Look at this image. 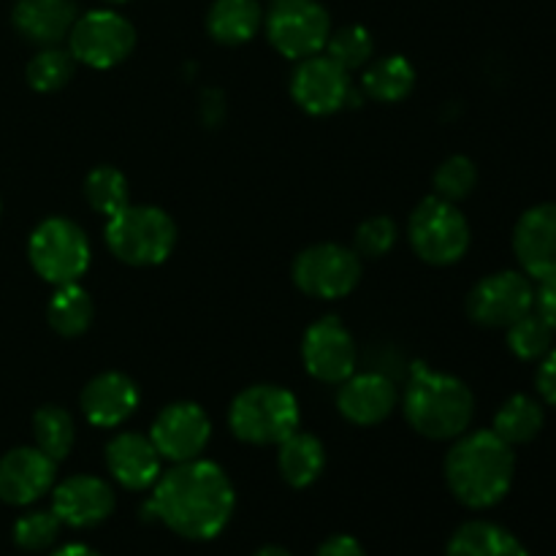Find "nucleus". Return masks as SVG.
Masks as SVG:
<instances>
[{
	"label": "nucleus",
	"instance_id": "obj_1",
	"mask_svg": "<svg viewBox=\"0 0 556 556\" xmlns=\"http://www.w3.org/2000/svg\"><path fill=\"white\" fill-rule=\"evenodd\" d=\"M233 505L237 494L226 470L215 462L190 459L161 472L144 516L188 541H212L228 527Z\"/></svg>",
	"mask_w": 556,
	"mask_h": 556
},
{
	"label": "nucleus",
	"instance_id": "obj_11",
	"mask_svg": "<svg viewBox=\"0 0 556 556\" xmlns=\"http://www.w3.org/2000/svg\"><path fill=\"white\" fill-rule=\"evenodd\" d=\"M535 302V282L525 271H494L476 282L467 296V315L486 329H508Z\"/></svg>",
	"mask_w": 556,
	"mask_h": 556
},
{
	"label": "nucleus",
	"instance_id": "obj_9",
	"mask_svg": "<svg viewBox=\"0 0 556 556\" xmlns=\"http://www.w3.org/2000/svg\"><path fill=\"white\" fill-rule=\"evenodd\" d=\"M291 277L302 293L313 299H342L362 280V258L356 250L324 242L302 250L293 258Z\"/></svg>",
	"mask_w": 556,
	"mask_h": 556
},
{
	"label": "nucleus",
	"instance_id": "obj_37",
	"mask_svg": "<svg viewBox=\"0 0 556 556\" xmlns=\"http://www.w3.org/2000/svg\"><path fill=\"white\" fill-rule=\"evenodd\" d=\"M532 313L541 315L556 334V277L548 280H538L535 286V302H532Z\"/></svg>",
	"mask_w": 556,
	"mask_h": 556
},
{
	"label": "nucleus",
	"instance_id": "obj_28",
	"mask_svg": "<svg viewBox=\"0 0 556 556\" xmlns=\"http://www.w3.org/2000/svg\"><path fill=\"white\" fill-rule=\"evenodd\" d=\"M33 438H36V448H41L49 459L63 462L74 448L76 424L68 410L47 405L33 416Z\"/></svg>",
	"mask_w": 556,
	"mask_h": 556
},
{
	"label": "nucleus",
	"instance_id": "obj_3",
	"mask_svg": "<svg viewBox=\"0 0 556 556\" xmlns=\"http://www.w3.org/2000/svg\"><path fill=\"white\" fill-rule=\"evenodd\" d=\"M407 424L429 440H456L470 429L476 396L465 380L434 372L424 364H413L410 383L402 396Z\"/></svg>",
	"mask_w": 556,
	"mask_h": 556
},
{
	"label": "nucleus",
	"instance_id": "obj_19",
	"mask_svg": "<svg viewBox=\"0 0 556 556\" xmlns=\"http://www.w3.org/2000/svg\"><path fill=\"white\" fill-rule=\"evenodd\" d=\"M106 467L114 481L130 492H144L155 486L163 472V456L152 445L150 434L123 432L109 440Z\"/></svg>",
	"mask_w": 556,
	"mask_h": 556
},
{
	"label": "nucleus",
	"instance_id": "obj_13",
	"mask_svg": "<svg viewBox=\"0 0 556 556\" xmlns=\"http://www.w3.org/2000/svg\"><path fill=\"white\" fill-rule=\"evenodd\" d=\"M210 438V416L195 402H174V405L163 407L150 429V440L157 448V454L163 459L174 462V465L199 459Z\"/></svg>",
	"mask_w": 556,
	"mask_h": 556
},
{
	"label": "nucleus",
	"instance_id": "obj_36",
	"mask_svg": "<svg viewBox=\"0 0 556 556\" xmlns=\"http://www.w3.org/2000/svg\"><path fill=\"white\" fill-rule=\"evenodd\" d=\"M535 386L541 400L546 402V405L556 407V345L541 358V364H538Z\"/></svg>",
	"mask_w": 556,
	"mask_h": 556
},
{
	"label": "nucleus",
	"instance_id": "obj_33",
	"mask_svg": "<svg viewBox=\"0 0 556 556\" xmlns=\"http://www.w3.org/2000/svg\"><path fill=\"white\" fill-rule=\"evenodd\" d=\"M476 185L478 168L467 155L445 157L438 172H434V195L451 201V204L467 199L476 190Z\"/></svg>",
	"mask_w": 556,
	"mask_h": 556
},
{
	"label": "nucleus",
	"instance_id": "obj_23",
	"mask_svg": "<svg viewBox=\"0 0 556 556\" xmlns=\"http://www.w3.org/2000/svg\"><path fill=\"white\" fill-rule=\"evenodd\" d=\"M445 556H530L519 538L494 521H467L451 535Z\"/></svg>",
	"mask_w": 556,
	"mask_h": 556
},
{
	"label": "nucleus",
	"instance_id": "obj_6",
	"mask_svg": "<svg viewBox=\"0 0 556 556\" xmlns=\"http://www.w3.org/2000/svg\"><path fill=\"white\" fill-rule=\"evenodd\" d=\"M407 237L418 258L432 266H451L465 258L472 233L470 223L456 210V204L440 195H429L413 210Z\"/></svg>",
	"mask_w": 556,
	"mask_h": 556
},
{
	"label": "nucleus",
	"instance_id": "obj_27",
	"mask_svg": "<svg viewBox=\"0 0 556 556\" xmlns=\"http://www.w3.org/2000/svg\"><path fill=\"white\" fill-rule=\"evenodd\" d=\"M92 315H96V307H92V299L79 282H68V286H58L52 302L47 307L49 326L58 331L60 337H79L90 329Z\"/></svg>",
	"mask_w": 556,
	"mask_h": 556
},
{
	"label": "nucleus",
	"instance_id": "obj_17",
	"mask_svg": "<svg viewBox=\"0 0 556 556\" xmlns=\"http://www.w3.org/2000/svg\"><path fill=\"white\" fill-rule=\"evenodd\" d=\"M58 462L41 448H14L0 459V500L9 505H33L52 492Z\"/></svg>",
	"mask_w": 556,
	"mask_h": 556
},
{
	"label": "nucleus",
	"instance_id": "obj_4",
	"mask_svg": "<svg viewBox=\"0 0 556 556\" xmlns=\"http://www.w3.org/2000/svg\"><path fill=\"white\" fill-rule=\"evenodd\" d=\"M109 250L114 258L130 266H157L177 244V226L161 206H123L106 217Z\"/></svg>",
	"mask_w": 556,
	"mask_h": 556
},
{
	"label": "nucleus",
	"instance_id": "obj_30",
	"mask_svg": "<svg viewBox=\"0 0 556 556\" xmlns=\"http://www.w3.org/2000/svg\"><path fill=\"white\" fill-rule=\"evenodd\" d=\"M508 348L516 358L521 362H541L548 351L556 345L554 342V329L530 309L527 315H521L519 320L508 326Z\"/></svg>",
	"mask_w": 556,
	"mask_h": 556
},
{
	"label": "nucleus",
	"instance_id": "obj_10",
	"mask_svg": "<svg viewBox=\"0 0 556 556\" xmlns=\"http://www.w3.org/2000/svg\"><path fill=\"white\" fill-rule=\"evenodd\" d=\"M136 47V30L117 11H87L68 33V52L76 63L106 71L123 63Z\"/></svg>",
	"mask_w": 556,
	"mask_h": 556
},
{
	"label": "nucleus",
	"instance_id": "obj_24",
	"mask_svg": "<svg viewBox=\"0 0 556 556\" xmlns=\"http://www.w3.org/2000/svg\"><path fill=\"white\" fill-rule=\"evenodd\" d=\"M264 22L258 0H215L206 14V30L217 43L239 47L258 33Z\"/></svg>",
	"mask_w": 556,
	"mask_h": 556
},
{
	"label": "nucleus",
	"instance_id": "obj_41",
	"mask_svg": "<svg viewBox=\"0 0 556 556\" xmlns=\"http://www.w3.org/2000/svg\"><path fill=\"white\" fill-rule=\"evenodd\" d=\"M106 3H114V5H119V3H128V0H106Z\"/></svg>",
	"mask_w": 556,
	"mask_h": 556
},
{
	"label": "nucleus",
	"instance_id": "obj_31",
	"mask_svg": "<svg viewBox=\"0 0 556 556\" xmlns=\"http://www.w3.org/2000/svg\"><path fill=\"white\" fill-rule=\"evenodd\" d=\"M76 71V60L68 49L43 47L36 58L27 63V81L38 92H54L71 81Z\"/></svg>",
	"mask_w": 556,
	"mask_h": 556
},
{
	"label": "nucleus",
	"instance_id": "obj_38",
	"mask_svg": "<svg viewBox=\"0 0 556 556\" xmlns=\"http://www.w3.org/2000/svg\"><path fill=\"white\" fill-rule=\"evenodd\" d=\"M318 556H367L362 543L351 535H331L329 541L320 543Z\"/></svg>",
	"mask_w": 556,
	"mask_h": 556
},
{
	"label": "nucleus",
	"instance_id": "obj_22",
	"mask_svg": "<svg viewBox=\"0 0 556 556\" xmlns=\"http://www.w3.org/2000/svg\"><path fill=\"white\" fill-rule=\"evenodd\" d=\"M277 467L288 486L307 489L320 478L326 467V448L315 434L293 432L288 434L277 451Z\"/></svg>",
	"mask_w": 556,
	"mask_h": 556
},
{
	"label": "nucleus",
	"instance_id": "obj_21",
	"mask_svg": "<svg viewBox=\"0 0 556 556\" xmlns=\"http://www.w3.org/2000/svg\"><path fill=\"white\" fill-rule=\"evenodd\" d=\"M74 0H20L14 9V27L38 47H58L68 38L76 22Z\"/></svg>",
	"mask_w": 556,
	"mask_h": 556
},
{
	"label": "nucleus",
	"instance_id": "obj_7",
	"mask_svg": "<svg viewBox=\"0 0 556 556\" xmlns=\"http://www.w3.org/2000/svg\"><path fill=\"white\" fill-rule=\"evenodd\" d=\"M33 269L52 286L79 282L90 266V239L68 217H47L38 223L27 242Z\"/></svg>",
	"mask_w": 556,
	"mask_h": 556
},
{
	"label": "nucleus",
	"instance_id": "obj_14",
	"mask_svg": "<svg viewBox=\"0 0 556 556\" xmlns=\"http://www.w3.org/2000/svg\"><path fill=\"white\" fill-rule=\"evenodd\" d=\"M351 74L329 54H313L299 60L291 76V96L299 106L315 117L340 112L351 98Z\"/></svg>",
	"mask_w": 556,
	"mask_h": 556
},
{
	"label": "nucleus",
	"instance_id": "obj_20",
	"mask_svg": "<svg viewBox=\"0 0 556 556\" xmlns=\"http://www.w3.org/2000/svg\"><path fill=\"white\" fill-rule=\"evenodd\" d=\"M81 413L92 427L114 429L139 407V389L123 372H101L81 391Z\"/></svg>",
	"mask_w": 556,
	"mask_h": 556
},
{
	"label": "nucleus",
	"instance_id": "obj_40",
	"mask_svg": "<svg viewBox=\"0 0 556 556\" xmlns=\"http://www.w3.org/2000/svg\"><path fill=\"white\" fill-rule=\"evenodd\" d=\"M255 556H293V554L286 552V548H280V546H264Z\"/></svg>",
	"mask_w": 556,
	"mask_h": 556
},
{
	"label": "nucleus",
	"instance_id": "obj_25",
	"mask_svg": "<svg viewBox=\"0 0 556 556\" xmlns=\"http://www.w3.org/2000/svg\"><path fill=\"white\" fill-rule=\"evenodd\" d=\"M362 87L372 101L400 103L416 87V68L402 54H389V58L367 63L362 76Z\"/></svg>",
	"mask_w": 556,
	"mask_h": 556
},
{
	"label": "nucleus",
	"instance_id": "obj_39",
	"mask_svg": "<svg viewBox=\"0 0 556 556\" xmlns=\"http://www.w3.org/2000/svg\"><path fill=\"white\" fill-rule=\"evenodd\" d=\"M49 556H101V554L92 552L90 546H81V543H68V546L58 548V552Z\"/></svg>",
	"mask_w": 556,
	"mask_h": 556
},
{
	"label": "nucleus",
	"instance_id": "obj_29",
	"mask_svg": "<svg viewBox=\"0 0 556 556\" xmlns=\"http://www.w3.org/2000/svg\"><path fill=\"white\" fill-rule=\"evenodd\" d=\"M85 199L98 215L112 217L123 206H128V179L119 168L98 166L85 179Z\"/></svg>",
	"mask_w": 556,
	"mask_h": 556
},
{
	"label": "nucleus",
	"instance_id": "obj_26",
	"mask_svg": "<svg viewBox=\"0 0 556 556\" xmlns=\"http://www.w3.org/2000/svg\"><path fill=\"white\" fill-rule=\"evenodd\" d=\"M543 421H546L543 402L535 400V396L516 394L503 402V407L494 416L492 432L514 448V445L532 443L541 434Z\"/></svg>",
	"mask_w": 556,
	"mask_h": 556
},
{
	"label": "nucleus",
	"instance_id": "obj_2",
	"mask_svg": "<svg viewBox=\"0 0 556 556\" xmlns=\"http://www.w3.org/2000/svg\"><path fill=\"white\" fill-rule=\"evenodd\" d=\"M445 483L462 505L472 510L494 508L510 492L516 456L492 429H478L456 438L445 456Z\"/></svg>",
	"mask_w": 556,
	"mask_h": 556
},
{
	"label": "nucleus",
	"instance_id": "obj_16",
	"mask_svg": "<svg viewBox=\"0 0 556 556\" xmlns=\"http://www.w3.org/2000/svg\"><path fill=\"white\" fill-rule=\"evenodd\" d=\"M114 489L103 478L96 476H71L52 486V510L65 527L87 530L114 514Z\"/></svg>",
	"mask_w": 556,
	"mask_h": 556
},
{
	"label": "nucleus",
	"instance_id": "obj_32",
	"mask_svg": "<svg viewBox=\"0 0 556 556\" xmlns=\"http://www.w3.org/2000/svg\"><path fill=\"white\" fill-rule=\"evenodd\" d=\"M326 54L351 74V71L364 68L372 60L375 41L367 27L345 25L340 30H331L329 41H326Z\"/></svg>",
	"mask_w": 556,
	"mask_h": 556
},
{
	"label": "nucleus",
	"instance_id": "obj_5",
	"mask_svg": "<svg viewBox=\"0 0 556 556\" xmlns=\"http://www.w3.org/2000/svg\"><path fill=\"white\" fill-rule=\"evenodd\" d=\"M228 427L242 443L280 445L299 429V402L282 386H250L231 402Z\"/></svg>",
	"mask_w": 556,
	"mask_h": 556
},
{
	"label": "nucleus",
	"instance_id": "obj_35",
	"mask_svg": "<svg viewBox=\"0 0 556 556\" xmlns=\"http://www.w3.org/2000/svg\"><path fill=\"white\" fill-rule=\"evenodd\" d=\"M396 237H400V231H396V223L391 217H369L356 228V248L353 250L358 253V258H383L396 244Z\"/></svg>",
	"mask_w": 556,
	"mask_h": 556
},
{
	"label": "nucleus",
	"instance_id": "obj_15",
	"mask_svg": "<svg viewBox=\"0 0 556 556\" xmlns=\"http://www.w3.org/2000/svg\"><path fill=\"white\" fill-rule=\"evenodd\" d=\"M514 253L532 280L556 277V201L530 206L514 228Z\"/></svg>",
	"mask_w": 556,
	"mask_h": 556
},
{
	"label": "nucleus",
	"instance_id": "obj_8",
	"mask_svg": "<svg viewBox=\"0 0 556 556\" xmlns=\"http://www.w3.org/2000/svg\"><path fill=\"white\" fill-rule=\"evenodd\" d=\"M264 22L269 43L288 60L324 52L331 36V16L318 0H271Z\"/></svg>",
	"mask_w": 556,
	"mask_h": 556
},
{
	"label": "nucleus",
	"instance_id": "obj_12",
	"mask_svg": "<svg viewBox=\"0 0 556 556\" xmlns=\"http://www.w3.org/2000/svg\"><path fill=\"white\" fill-rule=\"evenodd\" d=\"M302 358L307 372L324 383H342L356 372L358 348L340 318L326 315L304 331Z\"/></svg>",
	"mask_w": 556,
	"mask_h": 556
},
{
	"label": "nucleus",
	"instance_id": "obj_34",
	"mask_svg": "<svg viewBox=\"0 0 556 556\" xmlns=\"http://www.w3.org/2000/svg\"><path fill=\"white\" fill-rule=\"evenodd\" d=\"M63 521L54 516V510H30L14 525V543L25 552H43L54 546Z\"/></svg>",
	"mask_w": 556,
	"mask_h": 556
},
{
	"label": "nucleus",
	"instance_id": "obj_18",
	"mask_svg": "<svg viewBox=\"0 0 556 556\" xmlns=\"http://www.w3.org/2000/svg\"><path fill=\"white\" fill-rule=\"evenodd\" d=\"M400 394L386 372L351 375L340 383L337 407L356 427H375L394 413Z\"/></svg>",
	"mask_w": 556,
	"mask_h": 556
}]
</instances>
